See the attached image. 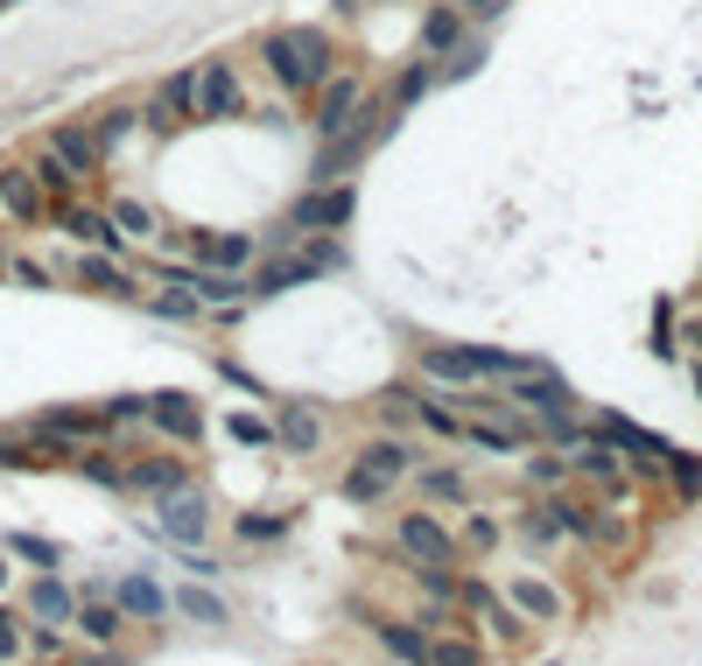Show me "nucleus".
<instances>
[{
  "label": "nucleus",
  "mask_w": 702,
  "mask_h": 666,
  "mask_svg": "<svg viewBox=\"0 0 702 666\" xmlns=\"http://www.w3.org/2000/svg\"><path fill=\"white\" fill-rule=\"evenodd\" d=\"M260 57H268V71L289 84V92H317V84L331 78V42H323V29H268Z\"/></svg>",
  "instance_id": "nucleus-1"
},
{
  "label": "nucleus",
  "mask_w": 702,
  "mask_h": 666,
  "mask_svg": "<svg viewBox=\"0 0 702 666\" xmlns=\"http://www.w3.org/2000/svg\"><path fill=\"white\" fill-rule=\"evenodd\" d=\"M393 547H401L414 568H457V533L435 519V513H401V526H393Z\"/></svg>",
  "instance_id": "nucleus-2"
},
{
  "label": "nucleus",
  "mask_w": 702,
  "mask_h": 666,
  "mask_svg": "<svg viewBox=\"0 0 702 666\" xmlns=\"http://www.w3.org/2000/svg\"><path fill=\"white\" fill-rule=\"evenodd\" d=\"M351 211H359V190H351V183H331V190L317 183V190L289 211V225H295V232H338V225H351Z\"/></svg>",
  "instance_id": "nucleus-3"
},
{
  "label": "nucleus",
  "mask_w": 702,
  "mask_h": 666,
  "mask_svg": "<svg viewBox=\"0 0 702 666\" xmlns=\"http://www.w3.org/2000/svg\"><path fill=\"white\" fill-rule=\"evenodd\" d=\"M239 105H247V92H239V71L225 57L197 63V120H232Z\"/></svg>",
  "instance_id": "nucleus-4"
},
{
  "label": "nucleus",
  "mask_w": 702,
  "mask_h": 666,
  "mask_svg": "<svg viewBox=\"0 0 702 666\" xmlns=\"http://www.w3.org/2000/svg\"><path fill=\"white\" fill-rule=\"evenodd\" d=\"M156 533L176 541V547H197L211 533V498L204 492H169V505L156 513Z\"/></svg>",
  "instance_id": "nucleus-5"
},
{
  "label": "nucleus",
  "mask_w": 702,
  "mask_h": 666,
  "mask_svg": "<svg viewBox=\"0 0 702 666\" xmlns=\"http://www.w3.org/2000/svg\"><path fill=\"white\" fill-rule=\"evenodd\" d=\"M323 266H338V246H310V253L268 260V266L253 274V295H281V287H302V281H317Z\"/></svg>",
  "instance_id": "nucleus-6"
},
{
  "label": "nucleus",
  "mask_w": 702,
  "mask_h": 666,
  "mask_svg": "<svg viewBox=\"0 0 702 666\" xmlns=\"http://www.w3.org/2000/svg\"><path fill=\"white\" fill-rule=\"evenodd\" d=\"M50 218H57L71 239L99 246V253H120V246H127V232L113 225V211H92V204H71V196H63V204H50Z\"/></svg>",
  "instance_id": "nucleus-7"
},
{
  "label": "nucleus",
  "mask_w": 702,
  "mask_h": 666,
  "mask_svg": "<svg viewBox=\"0 0 702 666\" xmlns=\"http://www.w3.org/2000/svg\"><path fill=\"white\" fill-rule=\"evenodd\" d=\"M42 148H50L71 175H99V162H106L99 133H92V127H78V120H57L50 133H42Z\"/></svg>",
  "instance_id": "nucleus-8"
},
{
  "label": "nucleus",
  "mask_w": 702,
  "mask_h": 666,
  "mask_svg": "<svg viewBox=\"0 0 702 666\" xmlns=\"http://www.w3.org/2000/svg\"><path fill=\"white\" fill-rule=\"evenodd\" d=\"M457 604H464L478 625H492L499 638H520V632H526V617L513 610V596H499L492 583H457Z\"/></svg>",
  "instance_id": "nucleus-9"
},
{
  "label": "nucleus",
  "mask_w": 702,
  "mask_h": 666,
  "mask_svg": "<svg viewBox=\"0 0 702 666\" xmlns=\"http://www.w3.org/2000/svg\"><path fill=\"white\" fill-rule=\"evenodd\" d=\"M0 211L14 218V225H42L50 218V196H42V183H36V169H0Z\"/></svg>",
  "instance_id": "nucleus-10"
},
{
  "label": "nucleus",
  "mask_w": 702,
  "mask_h": 666,
  "mask_svg": "<svg viewBox=\"0 0 702 666\" xmlns=\"http://www.w3.org/2000/svg\"><path fill=\"white\" fill-rule=\"evenodd\" d=\"M598 435H611V442H619V456H632L640 471H668V456H674L661 435H646L640 421H625V414H604V428H598Z\"/></svg>",
  "instance_id": "nucleus-11"
},
{
  "label": "nucleus",
  "mask_w": 702,
  "mask_h": 666,
  "mask_svg": "<svg viewBox=\"0 0 702 666\" xmlns=\"http://www.w3.org/2000/svg\"><path fill=\"white\" fill-rule=\"evenodd\" d=\"M507 596H513V610L526 617V625H555V617L569 610V604H562V589H555V583H541V575H513Z\"/></svg>",
  "instance_id": "nucleus-12"
},
{
  "label": "nucleus",
  "mask_w": 702,
  "mask_h": 666,
  "mask_svg": "<svg viewBox=\"0 0 702 666\" xmlns=\"http://www.w3.org/2000/svg\"><path fill=\"white\" fill-rule=\"evenodd\" d=\"M274 442H281V450H295V456H310L317 442H323V414L310 407V400H289L281 421H274Z\"/></svg>",
  "instance_id": "nucleus-13"
},
{
  "label": "nucleus",
  "mask_w": 702,
  "mask_h": 666,
  "mask_svg": "<svg viewBox=\"0 0 702 666\" xmlns=\"http://www.w3.org/2000/svg\"><path fill=\"white\" fill-rule=\"evenodd\" d=\"M422 372H429V380H443V386H471V380H485V365H478V351L464 344V351H457V344H429L422 351Z\"/></svg>",
  "instance_id": "nucleus-14"
},
{
  "label": "nucleus",
  "mask_w": 702,
  "mask_h": 666,
  "mask_svg": "<svg viewBox=\"0 0 702 666\" xmlns=\"http://www.w3.org/2000/svg\"><path fill=\"white\" fill-rule=\"evenodd\" d=\"M148 421H156L162 435H176V442H197V435H204V414L190 407V393H156V400H148Z\"/></svg>",
  "instance_id": "nucleus-15"
},
{
  "label": "nucleus",
  "mask_w": 702,
  "mask_h": 666,
  "mask_svg": "<svg viewBox=\"0 0 702 666\" xmlns=\"http://www.w3.org/2000/svg\"><path fill=\"white\" fill-rule=\"evenodd\" d=\"M351 120H359V84H351V78H323V84H317V127L338 133V127H351Z\"/></svg>",
  "instance_id": "nucleus-16"
},
{
  "label": "nucleus",
  "mask_w": 702,
  "mask_h": 666,
  "mask_svg": "<svg viewBox=\"0 0 702 666\" xmlns=\"http://www.w3.org/2000/svg\"><path fill=\"white\" fill-rule=\"evenodd\" d=\"M464 442H478V450H526V442H534V428H526V421H464Z\"/></svg>",
  "instance_id": "nucleus-17"
},
{
  "label": "nucleus",
  "mask_w": 702,
  "mask_h": 666,
  "mask_svg": "<svg viewBox=\"0 0 702 666\" xmlns=\"http://www.w3.org/2000/svg\"><path fill=\"white\" fill-rule=\"evenodd\" d=\"M113 604H120L127 617H148V625H156V617L169 610V596L156 589V575H127V583L113 589Z\"/></svg>",
  "instance_id": "nucleus-18"
},
{
  "label": "nucleus",
  "mask_w": 702,
  "mask_h": 666,
  "mask_svg": "<svg viewBox=\"0 0 702 666\" xmlns=\"http://www.w3.org/2000/svg\"><path fill=\"white\" fill-rule=\"evenodd\" d=\"M29 610H36V625H71L78 617V596L57 583V575H42V583L29 589Z\"/></svg>",
  "instance_id": "nucleus-19"
},
{
  "label": "nucleus",
  "mask_w": 702,
  "mask_h": 666,
  "mask_svg": "<svg viewBox=\"0 0 702 666\" xmlns=\"http://www.w3.org/2000/svg\"><path fill=\"white\" fill-rule=\"evenodd\" d=\"M71 625H78L84 638H92V646H113V638H120V625H127V610H120V604H106V596H92V604H78V617H71Z\"/></svg>",
  "instance_id": "nucleus-20"
},
{
  "label": "nucleus",
  "mask_w": 702,
  "mask_h": 666,
  "mask_svg": "<svg viewBox=\"0 0 702 666\" xmlns=\"http://www.w3.org/2000/svg\"><path fill=\"white\" fill-rule=\"evenodd\" d=\"M429 666H485V646L464 632H429Z\"/></svg>",
  "instance_id": "nucleus-21"
},
{
  "label": "nucleus",
  "mask_w": 702,
  "mask_h": 666,
  "mask_svg": "<svg viewBox=\"0 0 702 666\" xmlns=\"http://www.w3.org/2000/svg\"><path fill=\"white\" fill-rule=\"evenodd\" d=\"M457 36H464V8H429V14H422V42H429V57H450V50H457Z\"/></svg>",
  "instance_id": "nucleus-22"
},
{
  "label": "nucleus",
  "mask_w": 702,
  "mask_h": 666,
  "mask_svg": "<svg viewBox=\"0 0 702 666\" xmlns=\"http://www.w3.org/2000/svg\"><path fill=\"white\" fill-rule=\"evenodd\" d=\"M204 260L225 266V274H239V266L253 260V232H218V239H204Z\"/></svg>",
  "instance_id": "nucleus-23"
},
{
  "label": "nucleus",
  "mask_w": 702,
  "mask_h": 666,
  "mask_svg": "<svg viewBox=\"0 0 702 666\" xmlns=\"http://www.w3.org/2000/svg\"><path fill=\"white\" fill-rule=\"evenodd\" d=\"M380 646L393 659H408V666H429V638L414 632V625H380Z\"/></svg>",
  "instance_id": "nucleus-24"
},
{
  "label": "nucleus",
  "mask_w": 702,
  "mask_h": 666,
  "mask_svg": "<svg viewBox=\"0 0 702 666\" xmlns=\"http://www.w3.org/2000/svg\"><path fill=\"white\" fill-rule=\"evenodd\" d=\"M127 484H141V492H156V498H169V492H183V471H176V463H134V471H127Z\"/></svg>",
  "instance_id": "nucleus-25"
},
{
  "label": "nucleus",
  "mask_w": 702,
  "mask_h": 666,
  "mask_svg": "<svg viewBox=\"0 0 702 666\" xmlns=\"http://www.w3.org/2000/svg\"><path fill=\"white\" fill-rule=\"evenodd\" d=\"M113 225H120L127 239H156V211H148L141 196H120V204H113Z\"/></svg>",
  "instance_id": "nucleus-26"
},
{
  "label": "nucleus",
  "mask_w": 702,
  "mask_h": 666,
  "mask_svg": "<svg viewBox=\"0 0 702 666\" xmlns=\"http://www.w3.org/2000/svg\"><path fill=\"white\" fill-rule=\"evenodd\" d=\"M387 492H393V477H380V471H372V463H359V471L344 477V498H359V505H380Z\"/></svg>",
  "instance_id": "nucleus-27"
},
{
  "label": "nucleus",
  "mask_w": 702,
  "mask_h": 666,
  "mask_svg": "<svg viewBox=\"0 0 702 666\" xmlns=\"http://www.w3.org/2000/svg\"><path fill=\"white\" fill-rule=\"evenodd\" d=\"M36 183H42V190H50V196H57V204H63V196H71V190H78V175H71V169H63V162H57V154H50V148H42V154H36Z\"/></svg>",
  "instance_id": "nucleus-28"
},
{
  "label": "nucleus",
  "mask_w": 702,
  "mask_h": 666,
  "mask_svg": "<svg viewBox=\"0 0 702 666\" xmlns=\"http://www.w3.org/2000/svg\"><path fill=\"white\" fill-rule=\"evenodd\" d=\"M225 435H232V442H247V450H268V442H274V428H268L260 414H232V421H225Z\"/></svg>",
  "instance_id": "nucleus-29"
},
{
  "label": "nucleus",
  "mask_w": 702,
  "mask_h": 666,
  "mask_svg": "<svg viewBox=\"0 0 702 666\" xmlns=\"http://www.w3.org/2000/svg\"><path fill=\"white\" fill-rule=\"evenodd\" d=\"M359 463H372L380 477H401V471H408V450H401V442H372V450H365Z\"/></svg>",
  "instance_id": "nucleus-30"
},
{
  "label": "nucleus",
  "mask_w": 702,
  "mask_h": 666,
  "mask_svg": "<svg viewBox=\"0 0 702 666\" xmlns=\"http://www.w3.org/2000/svg\"><path fill=\"white\" fill-rule=\"evenodd\" d=\"M78 274H84V281H92V287H106V295H127V274H120V266H113V260H84V266H78Z\"/></svg>",
  "instance_id": "nucleus-31"
},
{
  "label": "nucleus",
  "mask_w": 702,
  "mask_h": 666,
  "mask_svg": "<svg viewBox=\"0 0 702 666\" xmlns=\"http://www.w3.org/2000/svg\"><path fill=\"white\" fill-rule=\"evenodd\" d=\"M183 617H197V625H225V604L204 589H183Z\"/></svg>",
  "instance_id": "nucleus-32"
},
{
  "label": "nucleus",
  "mask_w": 702,
  "mask_h": 666,
  "mask_svg": "<svg viewBox=\"0 0 702 666\" xmlns=\"http://www.w3.org/2000/svg\"><path fill=\"white\" fill-rule=\"evenodd\" d=\"M134 120H141V113H127V105H113V113H106V120L92 127V133H99V148H113V141H127V133H134Z\"/></svg>",
  "instance_id": "nucleus-33"
},
{
  "label": "nucleus",
  "mask_w": 702,
  "mask_h": 666,
  "mask_svg": "<svg viewBox=\"0 0 702 666\" xmlns=\"http://www.w3.org/2000/svg\"><path fill=\"white\" fill-rule=\"evenodd\" d=\"M668 477H674V484H682V492H689V498L702 492V463H695V456H682V450H674V456H668Z\"/></svg>",
  "instance_id": "nucleus-34"
},
{
  "label": "nucleus",
  "mask_w": 702,
  "mask_h": 666,
  "mask_svg": "<svg viewBox=\"0 0 702 666\" xmlns=\"http://www.w3.org/2000/svg\"><path fill=\"white\" fill-rule=\"evenodd\" d=\"M414 583H422L435 604H450V596H457V575H450V568H414Z\"/></svg>",
  "instance_id": "nucleus-35"
},
{
  "label": "nucleus",
  "mask_w": 702,
  "mask_h": 666,
  "mask_svg": "<svg viewBox=\"0 0 702 666\" xmlns=\"http://www.w3.org/2000/svg\"><path fill=\"white\" fill-rule=\"evenodd\" d=\"M526 477H534V484H562L569 477V456H534V463H526Z\"/></svg>",
  "instance_id": "nucleus-36"
},
{
  "label": "nucleus",
  "mask_w": 702,
  "mask_h": 666,
  "mask_svg": "<svg viewBox=\"0 0 702 666\" xmlns=\"http://www.w3.org/2000/svg\"><path fill=\"white\" fill-rule=\"evenodd\" d=\"M429 71H435V63H414V71L393 84V99H401V105H408V99H422V92H429Z\"/></svg>",
  "instance_id": "nucleus-37"
},
{
  "label": "nucleus",
  "mask_w": 702,
  "mask_h": 666,
  "mask_svg": "<svg viewBox=\"0 0 702 666\" xmlns=\"http://www.w3.org/2000/svg\"><path fill=\"white\" fill-rule=\"evenodd\" d=\"M14 554H29V562H42V568H50V562H57V547H50V541H42V533H14Z\"/></svg>",
  "instance_id": "nucleus-38"
},
{
  "label": "nucleus",
  "mask_w": 702,
  "mask_h": 666,
  "mask_svg": "<svg viewBox=\"0 0 702 666\" xmlns=\"http://www.w3.org/2000/svg\"><path fill=\"white\" fill-rule=\"evenodd\" d=\"M422 484H429V498H464V477L457 471H429Z\"/></svg>",
  "instance_id": "nucleus-39"
},
{
  "label": "nucleus",
  "mask_w": 702,
  "mask_h": 666,
  "mask_svg": "<svg viewBox=\"0 0 702 666\" xmlns=\"http://www.w3.org/2000/svg\"><path fill=\"white\" fill-rule=\"evenodd\" d=\"M156 316H169V323L197 316V295H190V287H183V295H162V302H156Z\"/></svg>",
  "instance_id": "nucleus-40"
},
{
  "label": "nucleus",
  "mask_w": 702,
  "mask_h": 666,
  "mask_svg": "<svg viewBox=\"0 0 702 666\" xmlns=\"http://www.w3.org/2000/svg\"><path fill=\"white\" fill-rule=\"evenodd\" d=\"M14 281H21V287H50V266H36V260H14Z\"/></svg>",
  "instance_id": "nucleus-41"
},
{
  "label": "nucleus",
  "mask_w": 702,
  "mask_h": 666,
  "mask_svg": "<svg viewBox=\"0 0 702 666\" xmlns=\"http://www.w3.org/2000/svg\"><path fill=\"white\" fill-rule=\"evenodd\" d=\"M50 428L57 435H84V428H99V421L92 414H50Z\"/></svg>",
  "instance_id": "nucleus-42"
},
{
  "label": "nucleus",
  "mask_w": 702,
  "mask_h": 666,
  "mask_svg": "<svg viewBox=\"0 0 702 666\" xmlns=\"http://www.w3.org/2000/svg\"><path fill=\"white\" fill-rule=\"evenodd\" d=\"M0 659H21V632L8 625V617H0Z\"/></svg>",
  "instance_id": "nucleus-43"
},
{
  "label": "nucleus",
  "mask_w": 702,
  "mask_h": 666,
  "mask_svg": "<svg viewBox=\"0 0 702 666\" xmlns=\"http://www.w3.org/2000/svg\"><path fill=\"white\" fill-rule=\"evenodd\" d=\"M457 8H464L471 21H485V14H499V0H457Z\"/></svg>",
  "instance_id": "nucleus-44"
},
{
  "label": "nucleus",
  "mask_w": 702,
  "mask_h": 666,
  "mask_svg": "<svg viewBox=\"0 0 702 666\" xmlns=\"http://www.w3.org/2000/svg\"><path fill=\"white\" fill-rule=\"evenodd\" d=\"M331 8H338V14H359V0H331Z\"/></svg>",
  "instance_id": "nucleus-45"
},
{
  "label": "nucleus",
  "mask_w": 702,
  "mask_h": 666,
  "mask_svg": "<svg viewBox=\"0 0 702 666\" xmlns=\"http://www.w3.org/2000/svg\"><path fill=\"white\" fill-rule=\"evenodd\" d=\"M0 583H8V562H0Z\"/></svg>",
  "instance_id": "nucleus-46"
},
{
  "label": "nucleus",
  "mask_w": 702,
  "mask_h": 666,
  "mask_svg": "<svg viewBox=\"0 0 702 666\" xmlns=\"http://www.w3.org/2000/svg\"><path fill=\"white\" fill-rule=\"evenodd\" d=\"M0 8H8V0H0Z\"/></svg>",
  "instance_id": "nucleus-47"
}]
</instances>
